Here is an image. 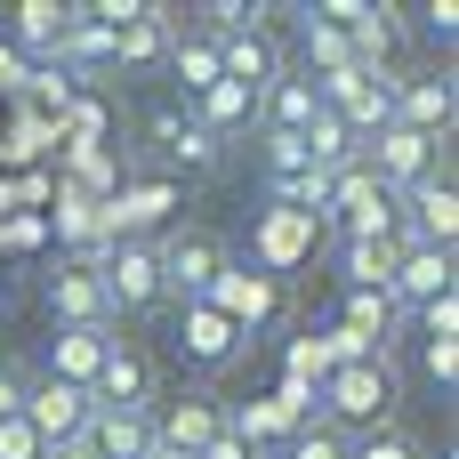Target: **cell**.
<instances>
[{
  "instance_id": "cell-3",
  "label": "cell",
  "mask_w": 459,
  "mask_h": 459,
  "mask_svg": "<svg viewBox=\"0 0 459 459\" xmlns=\"http://www.w3.org/2000/svg\"><path fill=\"white\" fill-rule=\"evenodd\" d=\"M97 282H105V299H113L121 315H145V307L169 299V290H161V250H145V242H121V250L97 266Z\"/></svg>"
},
{
  "instance_id": "cell-28",
  "label": "cell",
  "mask_w": 459,
  "mask_h": 459,
  "mask_svg": "<svg viewBox=\"0 0 459 459\" xmlns=\"http://www.w3.org/2000/svg\"><path fill=\"white\" fill-rule=\"evenodd\" d=\"M0 459H48V444L24 428V411H16V420H0Z\"/></svg>"
},
{
  "instance_id": "cell-8",
  "label": "cell",
  "mask_w": 459,
  "mask_h": 459,
  "mask_svg": "<svg viewBox=\"0 0 459 459\" xmlns=\"http://www.w3.org/2000/svg\"><path fill=\"white\" fill-rule=\"evenodd\" d=\"M48 315H56V331H105L113 299H105L97 266H65V274L48 282Z\"/></svg>"
},
{
  "instance_id": "cell-33",
  "label": "cell",
  "mask_w": 459,
  "mask_h": 459,
  "mask_svg": "<svg viewBox=\"0 0 459 459\" xmlns=\"http://www.w3.org/2000/svg\"><path fill=\"white\" fill-rule=\"evenodd\" d=\"M452 331H459V307H452V299L420 307V339H452Z\"/></svg>"
},
{
  "instance_id": "cell-10",
  "label": "cell",
  "mask_w": 459,
  "mask_h": 459,
  "mask_svg": "<svg viewBox=\"0 0 459 459\" xmlns=\"http://www.w3.org/2000/svg\"><path fill=\"white\" fill-rule=\"evenodd\" d=\"M89 444H97V459H145L153 452V411H113V403H97V411H89Z\"/></svg>"
},
{
  "instance_id": "cell-31",
  "label": "cell",
  "mask_w": 459,
  "mask_h": 459,
  "mask_svg": "<svg viewBox=\"0 0 459 459\" xmlns=\"http://www.w3.org/2000/svg\"><path fill=\"white\" fill-rule=\"evenodd\" d=\"M290 459H347V436H290Z\"/></svg>"
},
{
  "instance_id": "cell-21",
  "label": "cell",
  "mask_w": 459,
  "mask_h": 459,
  "mask_svg": "<svg viewBox=\"0 0 459 459\" xmlns=\"http://www.w3.org/2000/svg\"><path fill=\"white\" fill-rule=\"evenodd\" d=\"M169 56H178V81H186L194 97H202L210 81H226V73H218V40H210V32H178V40H169Z\"/></svg>"
},
{
  "instance_id": "cell-26",
  "label": "cell",
  "mask_w": 459,
  "mask_h": 459,
  "mask_svg": "<svg viewBox=\"0 0 459 459\" xmlns=\"http://www.w3.org/2000/svg\"><path fill=\"white\" fill-rule=\"evenodd\" d=\"M16 40H24V48H48V40H65V8H48V0L16 8Z\"/></svg>"
},
{
  "instance_id": "cell-30",
  "label": "cell",
  "mask_w": 459,
  "mask_h": 459,
  "mask_svg": "<svg viewBox=\"0 0 459 459\" xmlns=\"http://www.w3.org/2000/svg\"><path fill=\"white\" fill-rule=\"evenodd\" d=\"M161 210H169V194L153 186V194H129V202L113 210V226H145V218H161Z\"/></svg>"
},
{
  "instance_id": "cell-6",
  "label": "cell",
  "mask_w": 459,
  "mask_h": 459,
  "mask_svg": "<svg viewBox=\"0 0 459 459\" xmlns=\"http://www.w3.org/2000/svg\"><path fill=\"white\" fill-rule=\"evenodd\" d=\"M89 395L113 403V411H153V363H145L129 339H113L105 363H97V387H89Z\"/></svg>"
},
{
  "instance_id": "cell-25",
  "label": "cell",
  "mask_w": 459,
  "mask_h": 459,
  "mask_svg": "<svg viewBox=\"0 0 459 459\" xmlns=\"http://www.w3.org/2000/svg\"><path fill=\"white\" fill-rule=\"evenodd\" d=\"M347 459H420V444H411V428H395V420H379L363 444H347Z\"/></svg>"
},
{
  "instance_id": "cell-36",
  "label": "cell",
  "mask_w": 459,
  "mask_h": 459,
  "mask_svg": "<svg viewBox=\"0 0 459 459\" xmlns=\"http://www.w3.org/2000/svg\"><path fill=\"white\" fill-rule=\"evenodd\" d=\"M428 32H436V40H452V32H459V8H452V0H436V8H428Z\"/></svg>"
},
{
  "instance_id": "cell-29",
  "label": "cell",
  "mask_w": 459,
  "mask_h": 459,
  "mask_svg": "<svg viewBox=\"0 0 459 459\" xmlns=\"http://www.w3.org/2000/svg\"><path fill=\"white\" fill-rule=\"evenodd\" d=\"M420 363H428V379H436V387H452V379H459V347H452V339H428V347H420Z\"/></svg>"
},
{
  "instance_id": "cell-15",
  "label": "cell",
  "mask_w": 459,
  "mask_h": 459,
  "mask_svg": "<svg viewBox=\"0 0 459 459\" xmlns=\"http://www.w3.org/2000/svg\"><path fill=\"white\" fill-rule=\"evenodd\" d=\"M105 347H113V331H56V347H48V379H65V387H97Z\"/></svg>"
},
{
  "instance_id": "cell-35",
  "label": "cell",
  "mask_w": 459,
  "mask_h": 459,
  "mask_svg": "<svg viewBox=\"0 0 459 459\" xmlns=\"http://www.w3.org/2000/svg\"><path fill=\"white\" fill-rule=\"evenodd\" d=\"M194 459H250V444H242V436H234V428H226V436H218V444H202V452Z\"/></svg>"
},
{
  "instance_id": "cell-9",
  "label": "cell",
  "mask_w": 459,
  "mask_h": 459,
  "mask_svg": "<svg viewBox=\"0 0 459 459\" xmlns=\"http://www.w3.org/2000/svg\"><path fill=\"white\" fill-rule=\"evenodd\" d=\"M403 210H411V242L420 250H452V234H459V194H452V178H420L411 194H395Z\"/></svg>"
},
{
  "instance_id": "cell-5",
  "label": "cell",
  "mask_w": 459,
  "mask_h": 459,
  "mask_svg": "<svg viewBox=\"0 0 459 459\" xmlns=\"http://www.w3.org/2000/svg\"><path fill=\"white\" fill-rule=\"evenodd\" d=\"M323 395H331V411H339V420L379 428V420H387V403H395V379H387V363H339V371L323 379Z\"/></svg>"
},
{
  "instance_id": "cell-32",
  "label": "cell",
  "mask_w": 459,
  "mask_h": 459,
  "mask_svg": "<svg viewBox=\"0 0 459 459\" xmlns=\"http://www.w3.org/2000/svg\"><path fill=\"white\" fill-rule=\"evenodd\" d=\"M24 387H32V371L0 363V420H16V411H24Z\"/></svg>"
},
{
  "instance_id": "cell-12",
  "label": "cell",
  "mask_w": 459,
  "mask_h": 459,
  "mask_svg": "<svg viewBox=\"0 0 459 459\" xmlns=\"http://www.w3.org/2000/svg\"><path fill=\"white\" fill-rule=\"evenodd\" d=\"M395 121L420 129V137H444L452 129V81H395Z\"/></svg>"
},
{
  "instance_id": "cell-24",
  "label": "cell",
  "mask_w": 459,
  "mask_h": 459,
  "mask_svg": "<svg viewBox=\"0 0 459 459\" xmlns=\"http://www.w3.org/2000/svg\"><path fill=\"white\" fill-rule=\"evenodd\" d=\"M274 202H290V210L323 218V210H331V178H323V169H299V178H274Z\"/></svg>"
},
{
  "instance_id": "cell-20",
  "label": "cell",
  "mask_w": 459,
  "mask_h": 459,
  "mask_svg": "<svg viewBox=\"0 0 459 459\" xmlns=\"http://www.w3.org/2000/svg\"><path fill=\"white\" fill-rule=\"evenodd\" d=\"M113 48H121L129 65H153V56L169 48V16H161V8H137V16L113 32Z\"/></svg>"
},
{
  "instance_id": "cell-27",
  "label": "cell",
  "mask_w": 459,
  "mask_h": 459,
  "mask_svg": "<svg viewBox=\"0 0 459 459\" xmlns=\"http://www.w3.org/2000/svg\"><path fill=\"white\" fill-rule=\"evenodd\" d=\"M307 56H315L323 73H347V65H355V56H347V32L323 24V16H307Z\"/></svg>"
},
{
  "instance_id": "cell-4",
  "label": "cell",
  "mask_w": 459,
  "mask_h": 459,
  "mask_svg": "<svg viewBox=\"0 0 459 459\" xmlns=\"http://www.w3.org/2000/svg\"><path fill=\"white\" fill-rule=\"evenodd\" d=\"M218 274H226V242H210V234H178V242L161 250V290L186 299V307H202Z\"/></svg>"
},
{
  "instance_id": "cell-2",
  "label": "cell",
  "mask_w": 459,
  "mask_h": 459,
  "mask_svg": "<svg viewBox=\"0 0 459 459\" xmlns=\"http://www.w3.org/2000/svg\"><path fill=\"white\" fill-rule=\"evenodd\" d=\"M89 411H97V395L89 387H65V379H48V371H32V387H24V428L56 452V444H73L81 428H89Z\"/></svg>"
},
{
  "instance_id": "cell-16",
  "label": "cell",
  "mask_w": 459,
  "mask_h": 459,
  "mask_svg": "<svg viewBox=\"0 0 459 459\" xmlns=\"http://www.w3.org/2000/svg\"><path fill=\"white\" fill-rule=\"evenodd\" d=\"M202 307H218L226 323H266V315H274V282H266V274H250V282H242V274H218Z\"/></svg>"
},
{
  "instance_id": "cell-7",
  "label": "cell",
  "mask_w": 459,
  "mask_h": 459,
  "mask_svg": "<svg viewBox=\"0 0 459 459\" xmlns=\"http://www.w3.org/2000/svg\"><path fill=\"white\" fill-rule=\"evenodd\" d=\"M387 299H403L411 315L436 307V299H452V250H420V242H403V258H395V274H387Z\"/></svg>"
},
{
  "instance_id": "cell-22",
  "label": "cell",
  "mask_w": 459,
  "mask_h": 459,
  "mask_svg": "<svg viewBox=\"0 0 459 459\" xmlns=\"http://www.w3.org/2000/svg\"><path fill=\"white\" fill-rule=\"evenodd\" d=\"M250 113H258L250 89H234V81H210V89H202V129H210V137H218L226 121H250Z\"/></svg>"
},
{
  "instance_id": "cell-17",
  "label": "cell",
  "mask_w": 459,
  "mask_h": 459,
  "mask_svg": "<svg viewBox=\"0 0 459 459\" xmlns=\"http://www.w3.org/2000/svg\"><path fill=\"white\" fill-rule=\"evenodd\" d=\"M299 145H307V161H315L323 178H339V169H355V153H363V145H355V129H347V121H339L331 105L315 113V129H307Z\"/></svg>"
},
{
  "instance_id": "cell-14",
  "label": "cell",
  "mask_w": 459,
  "mask_h": 459,
  "mask_svg": "<svg viewBox=\"0 0 459 459\" xmlns=\"http://www.w3.org/2000/svg\"><path fill=\"white\" fill-rule=\"evenodd\" d=\"M395 48H403V24H395V8H355V16H347V56H355L363 73H379Z\"/></svg>"
},
{
  "instance_id": "cell-23",
  "label": "cell",
  "mask_w": 459,
  "mask_h": 459,
  "mask_svg": "<svg viewBox=\"0 0 459 459\" xmlns=\"http://www.w3.org/2000/svg\"><path fill=\"white\" fill-rule=\"evenodd\" d=\"M395 274V242H347V282L355 290H387Z\"/></svg>"
},
{
  "instance_id": "cell-1",
  "label": "cell",
  "mask_w": 459,
  "mask_h": 459,
  "mask_svg": "<svg viewBox=\"0 0 459 459\" xmlns=\"http://www.w3.org/2000/svg\"><path fill=\"white\" fill-rule=\"evenodd\" d=\"M436 145H444V137H420V129L387 121V129H379V137L363 145V169H371V178H379L387 194H411L420 178H444V169H436Z\"/></svg>"
},
{
  "instance_id": "cell-18",
  "label": "cell",
  "mask_w": 459,
  "mask_h": 459,
  "mask_svg": "<svg viewBox=\"0 0 459 459\" xmlns=\"http://www.w3.org/2000/svg\"><path fill=\"white\" fill-rule=\"evenodd\" d=\"M153 137H161V145H169V153H178L186 169H210V161H218V137H210L202 121H178V113H153Z\"/></svg>"
},
{
  "instance_id": "cell-11",
  "label": "cell",
  "mask_w": 459,
  "mask_h": 459,
  "mask_svg": "<svg viewBox=\"0 0 459 459\" xmlns=\"http://www.w3.org/2000/svg\"><path fill=\"white\" fill-rule=\"evenodd\" d=\"M258 113H266V129L307 137V129H315V113H323V97H315V81H307V73H282V81L258 97Z\"/></svg>"
},
{
  "instance_id": "cell-19",
  "label": "cell",
  "mask_w": 459,
  "mask_h": 459,
  "mask_svg": "<svg viewBox=\"0 0 459 459\" xmlns=\"http://www.w3.org/2000/svg\"><path fill=\"white\" fill-rule=\"evenodd\" d=\"M186 355L194 363H226L234 355V323L218 307H186Z\"/></svg>"
},
{
  "instance_id": "cell-34",
  "label": "cell",
  "mask_w": 459,
  "mask_h": 459,
  "mask_svg": "<svg viewBox=\"0 0 459 459\" xmlns=\"http://www.w3.org/2000/svg\"><path fill=\"white\" fill-rule=\"evenodd\" d=\"M395 307H387V290H355V331H371V323H387Z\"/></svg>"
},
{
  "instance_id": "cell-13",
  "label": "cell",
  "mask_w": 459,
  "mask_h": 459,
  "mask_svg": "<svg viewBox=\"0 0 459 459\" xmlns=\"http://www.w3.org/2000/svg\"><path fill=\"white\" fill-rule=\"evenodd\" d=\"M218 436H226V420H218L202 395H186V403L153 411V444H169V452H202V444H218Z\"/></svg>"
}]
</instances>
